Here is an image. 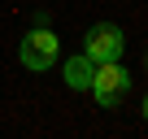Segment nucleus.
Returning <instances> with one entry per match:
<instances>
[{"label":"nucleus","instance_id":"3","mask_svg":"<svg viewBox=\"0 0 148 139\" xmlns=\"http://www.w3.org/2000/svg\"><path fill=\"white\" fill-rule=\"evenodd\" d=\"M122 48H126V31L113 26V22H96V26L83 35V57H92V65H100V61H122Z\"/></svg>","mask_w":148,"mask_h":139},{"label":"nucleus","instance_id":"1","mask_svg":"<svg viewBox=\"0 0 148 139\" xmlns=\"http://www.w3.org/2000/svg\"><path fill=\"white\" fill-rule=\"evenodd\" d=\"M87 91L96 96L100 109H118V104L131 96V74H126V65H122V61H100V65H92V87H87Z\"/></svg>","mask_w":148,"mask_h":139},{"label":"nucleus","instance_id":"2","mask_svg":"<svg viewBox=\"0 0 148 139\" xmlns=\"http://www.w3.org/2000/svg\"><path fill=\"white\" fill-rule=\"evenodd\" d=\"M18 57H22V65H26V70L44 74V70H52V65H57V57H61V35H57V31H48V26H35V31H26V35H22Z\"/></svg>","mask_w":148,"mask_h":139},{"label":"nucleus","instance_id":"6","mask_svg":"<svg viewBox=\"0 0 148 139\" xmlns=\"http://www.w3.org/2000/svg\"><path fill=\"white\" fill-rule=\"evenodd\" d=\"M144 70H148V57H144Z\"/></svg>","mask_w":148,"mask_h":139},{"label":"nucleus","instance_id":"4","mask_svg":"<svg viewBox=\"0 0 148 139\" xmlns=\"http://www.w3.org/2000/svg\"><path fill=\"white\" fill-rule=\"evenodd\" d=\"M61 74H65V83H70L74 91H87V87H92V57H70Z\"/></svg>","mask_w":148,"mask_h":139},{"label":"nucleus","instance_id":"5","mask_svg":"<svg viewBox=\"0 0 148 139\" xmlns=\"http://www.w3.org/2000/svg\"><path fill=\"white\" fill-rule=\"evenodd\" d=\"M144 122H148V96H144Z\"/></svg>","mask_w":148,"mask_h":139}]
</instances>
